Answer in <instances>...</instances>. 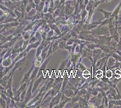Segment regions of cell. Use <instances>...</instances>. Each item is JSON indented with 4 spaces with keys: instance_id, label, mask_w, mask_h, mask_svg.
<instances>
[{
    "instance_id": "6da1fadb",
    "label": "cell",
    "mask_w": 121,
    "mask_h": 108,
    "mask_svg": "<svg viewBox=\"0 0 121 108\" xmlns=\"http://www.w3.org/2000/svg\"><path fill=\"white\" fill-rule=\"evenodd\" d=\"M90 33L93 35L95 37H97L98 36H110L108 25H103V26H98L96 28H93L90 31Z\"/></svg>"
},
{
    "instance_id": "d4e9b609",
    "label": "cell",
    "mask_w": 121,
    "mask_h": 108,
    "mask_svg": "<svg viewBox=\"0 0 121 108\" xmlns=\"http://www.w3.org/2000/svg\"><path fill=\"white\" fill-rule=\"evenodd\" d=\"M12 78H13V75L10 77V79L9 80L8 82L7 83V85H6V87L5 88V91L9 89V88H12Z\"/></svg>"
},
{
    "instance_id": "ba28073f",
    "label": "cell",
    "mask_w": 121,
    "mask_h": 108,
    "mask_svg": "<svg viewBox=\"0 0 121 108\" xmlns=\"http://www.w3.org/2000/svg\"><path fill=\"white\" fill-rule=\"evenodd\" d=\"M79 106L81 108H89V101H87L86 99L82 97V96L79 97L78 101Z\"/></svg>"
},
{
    "instance_id": "4fadbf2b",
    "label": "cell",
    "mask_w": 121,
    "mask_h": 108,
    "mask_svg": "<svg viewBox=\"0 0 121 108\" xmlns=\"http://www.w3.org/2000/svg\"><path fill=\"white\" fill-rule=\"evenodd\" d=\"M97 10L99 11V12H101V13H103V14H104V18H103V19H99L100 21L104 20V19H107V18H110L112 15V14H113V12L105 11V10H103V9H97Z\"/></svg>"
},
{
    "instance_id": "277c9868",
    "label": "cell",
    "mask_w": 121,
    "mask_h": 108,
    "mask_svg": "<svg viewBox=\"0 0 121 108\" xmlns=\"http://www.w3.org/2000/svg\"><path fill=\"white\" fill-rule=\"evenodd\" d=\"M34 68H35V64H34V63H33L32 66L31 67L30 69L28 70V72L25 74L24 75V77H23V79H22L21 82V85L22 84V83H25V82H29V83L30 82V81H29L31 75V74H32Z\"/></svg>"
},
{
    "instance_id": "f546056e",
    "label": "cell",
    "mask_w": 121,
    "mask_h": 108,
    "mask_svg": "<svg viewBox=\"0 0 121 108\" xmlns=\"http://www.w3.org/2000/svg\"><path fill=\"white\" fill-rule=\"evenodd\" d=\"M116 50L121 51V37H120L119 40V42H117V47H116Z\"/></svg>"
},
{
    "instance_id": "8992f818",
    "label": "cell",
    "mask_w": 121,
    "mask_h": 108,
    "mask_svg": "<svg viewBox=\"0 0 121 108\" xmlns=\"http://www.w3.org/2000/svg\"><path fill=\"white\" fill-rule=\"evenodd\" d=\"M25 59H26V58L25 57V58H22V59H20L19 60H18V61H17V62L15 63V65L13 66V68L11 69L10 72H12V73H14V72H15L16 70H17V69L21 70L22 65L23 63H24V61L25 60Z\"/></svg>"
},
{
    "instance_id": "e575fe53",
    "label": "cell",
    "mask_w": 121,
    "mask_h": 108,
    "mask_svg": "<svg viewBox=\"0 0 121 108\" xmlns=\"http://www.w3.org/2000/svg\"><path fill=\"white\" fill-rule=\"evenodd\" d=\"M2 45V42L0 40V45Z\"/></svg>"
},
{
    "instance_id": "1f68e13d",
    "label": "cell",
    "mask_w": 121,
    "mask_h": 108,
    "mask_svg": "<svg viewBox=\"0 0 121 108\" xmlns=\"http://www.w3.org/2000/svg\"><path fill=\"white\" fill-rule=\"evenodd\" d=\"M5 14V12H4L3 10H2L1 9H0V18L3 15H4Z\"/></svg>"
},
{
    "instance_id": "83f0119b",
    "label": "cell",
    "mask_w": 121,
    "mask_h": 108,
    "mask_svg": "<svg viewBox=\"0 0 121 108\" xmlns=\"http://www.w3.org/2000/svg\"><path fill=\"white\" fill-rule=\"evenodd\" d=\"M37 39L36 37V36H33V37H30L29 39V44H33V43H35L37 41Z\"/></svg>"
},
{
    "instance_id": "9a60e30c",
    "label": "cell",
    "mask_w": 121,
    "mask_h": 108,
    "mask_svg": "<svg viewBox=\"0 0 121 108\" xmlns=\"http://www.w3.org/2000/svg\"><path fill=\"white\" fill-rule=\"evenodd\" d=\"M68 82H69V78H68V74L65 73L63 75V84H62V87H61V92L63 93V91H64L65 88L66 86L68 84Z\"/></svg>"
},
{
    "instance_id": "4316f807",
    "label": "cell",
    "mask_w": 121,
    "mask_h": 108,
    "mask_svg": "<svg viewBox=\"0 0 121 108\" xmlns=\"http://www.w3.org/2000/svg\"><path fill=\"white\" fill-rule=\"evenodd\" d=\"M103 3H104V2H103V1H102V0H99V1H94V3H93V7H94L95 9H96L98 6L100 4Z\"/></svg>"
},
{
    "instance_id": "e0dca14e",
    "label": "cell",
    "mask_w": 121,
    "mask_h": 108,
    "mask_svg": "<svg viewBox=\"0 0 121 108\" xmlns=\"http://www.w3.org/2000/svg\"><path fill=\"white\" fill-rule=\"evenodd\" d=\"M33 30H28V31H23L21 33V35L22 37L25 40H29L30 38L31 34L32 33Z\"/></svg>"
},
{
    "instance_id": "44dd1931",
    "label": "cell",
    "mask_w": 121,
    "mask_h": 108,
    "mask_svg": "<svg viewBox=\"0 0 121 108\" xmlns=\"http://www.w3.org/2000/svg\"><path fill=\"white\" fill-rule=\"evenodd\" d=\"M87 92V90L85 89V88H82V89H80L78 90L77 94L76 95H78L79 96H83L84 95H86Z\"/></svg>"
},
{
    "instance_id": "5bb4252c",
    "label": "cell",
    "mask_w": 121,
    "mask_h": 108,
    "mask_svg": "<svg viewBox=\"0 0 121 108\" xmlns=\"http://www.w3.org/2000/svg\"><path fill=\"white\" fill-rule=\"evenodd\" d=\"M49 27L51 28V29L53 30L54 32V33L56 35H59L61 33V32H60V29H59V26L56 24V23H54V24H49Z\"/></svg>"
},
{
    "instance_id": "d6a6232c",
    "label": "cell",
    "mask_w": 121,
    "mask_h": 108,
    "mask_svg": "<svg viewBox=\"0 0 121 108\" xmlns=\"http://www.w3.org/2000/svg\"><path fill=\"white\" fill-rule=\"evenodd\" d=\"M99 1V0H94V1ZM102 1H103V2H106L107 0H102Z\"/></svg>"
},
{
    "instance_id": "836d02e7",
    "label": "cell",
    "mask_w": 121,
    "mask_h": 108,
    "mask_svg": "<svg viewBox=\"0 0 121 108\" xmlns=\"http://www.w3.org/2000/svg\"><path fill=\"white\" fill-rule=\"evenodd\" d=\"M75 0H68V1H73L74 2Z\"/></svg>"
},
{
    "instance_id": "30bf717a",
    "label": "cell",
    "mask_w": 121,
    "mask_h": 108,
    "mask_svg": "<svg viewBox=\"0 0 121 108\" xmlns=\"http://www.w3.org/2000/svg\"><path fill=\"white\" fill-rule=\"evenodd\" d=\"M41 42L40 40H37V42L35 43H33V44H28V45L27 46V47L26 48V49L25 50V51L27 53H28L30 50H31L33 48H37L40 45V44H41Z\"/></svg>"
},
{
    "instance_id": "3957f363",
    "label": "cell",
    "mask_w": 121,
    "mask_h": 108,
    "mask_svg": "<svg viewBox=\"0 0 121 108\" xmlns=\"http://www.w3.org/2000/svg\"><path fill=\"white\" fill-rule=\"evenodd\" d=\"M63 94V92L60 91V92H58L55 96H54L53 97H52V99H51L50 102L48 103V106H49L48 107H49V108H54L55 106L57 105V104H59V103H60L61 96Z\"/></svg>"
},
{
    "instance_id": "2e32d148",
    "label": "cell",
    "mask_w": 121,
    "mask_h": 108,
    "mask_svg": "<svg viewBox=\"0 0 121 108\" xmlns=\"http://www.w3.org/2000/svg\"><path fill=\"white\" fill-rule=\"evenodd\" d=\"M12 62H13V60H12L11 57H9V58H5V59H4V60H3L1 65L3 66L4 67H9V66H10L11 65H12Z\"/></svg>"
},
{
    "instance_id": "4dcf8cb0",
    "label": "cell",
    "mask_w": 121,
    "mask_h": 108,
    "mask_svg": "<svg viewBox=\"0 0 121 108\" xmlns=\"http://www.w3.org/2000/svg\"><path fill=\"white\" fill-rule=\"evenodd\" d=\"M82 77L84 78V79H89L91 78V74H82Z\"/></svg>"
},
{
    "instance_id": "ac0fdd59",
    "label": "cell",
    "mask_w": 121,
    "mask_h": 108,
    "mask_svg": "<svg viewBox=\"0 0 121 108\" xmlns=\"http://www.w3.org/2000/svg\"><path fill=\"white\" fill-rule=\"evenodd\" d=\"M69 58H70V56L68 57V58H67L65 60H63V61L61 62L60 66H59V71H63V70L65 69V68L66 67L67 64H68V62H69Z\"/></svg>"
},
{
    "instance_id": "484cf974",
    "label": "cell",
    "mask_w": 121,
    "mask_h": 108,
    "mask_svg": "<svg viewBox=\"0 0 121 108\" xmlns=\"http://www.w3.org/2000/svg\"><path fill=\"white\" fill-rule=\"evenodd\" d=\"M79 95H75V96H73V97L72 98V101H71V103H77L78 101H79Z\"/></svg>"
},
{
    "instance_id": "d6986e66",
    "label": "cell",
    "mask_w": 121,
    "mask_h": 108,
    "mask_svg": "<svg viewBox=\"0 0 121 108\" xmlns=\"http://www.w3.org/2000/svg\"><path fill=\"white\" fill-rule=\"evenodd\" d=\"M112 36L113 40H115V41L117 42H118L120 39V36L118 33V30L116 29V30H115V32H114V34H113Z\"/></svg>"
},
{
    "instance_id": "8fae6325",
    "label": "cell",
    "mask_w": 121,
    "mask_h": 108,
    "mask_svg": "<svg viewBox=\"0 0 121 108\" xmlns=\"http://www.w3.org/2000/svg\"><path fill=\"white\" fill-rule=\"evenodd\" d=\"M116 62H117V60L115 58L112 56H110L107 60V67L108 68V69H110L112 67H113L116 64Z\"/></svg>"
},
{
    "instance_id": "ffe728a7",
    "label": "cell",
    "mask_w": 121,
    "mask_h": 108,
    "mask_svg": "<svg viewBox=\"0 0 121 108\" xmlns=\"http://www.w3.org/2000/svg\"><path fill=\"white\" fill-rule=\"evenodd\" d=\"M63 77H57V78L55 79L54 81L53 84L52 85V88L57 85V84H59V83H60L61 81H63Z\"/></svg>"
},
{
    "instance_id": "9c48e42d",
    "label": "cell",
    "mask_w": 121,
    "mask_h": 108,
    "mask_svg": "<svg viewBox=\"0 0 121 108\" xmlns=\"http://www.w3.org/2000/svg\"><path fill=\"white\" fill-rule=\"evenodd\" d=\"M13 74V73H12V72H10L9 73V76H6V75L4 76V77H3L1 80H0V84L1 85L3 86H4V88H5V87H6V85H7V82H8L9 80L10 77Z\"/></svg>"
},
{
    "instance_id": "cb8c5ba5",
    "label": "cell",
    "mask_w": 121,
    "mask_h": 108,
    "mask_svg": "<svg viewBox=\"0 0 121 108\" xmlns=\"http://www.w3.org/2000/svg\"><path fill=\"white\" fill-rule=\"evenodd\" d=\"M0 107L2 108H7V104H6V101L5 99L2 97H0Z\"/></svg>"
},
{
    "instance_id": "7402d4cb",
    "label": "cell",
    "mask_w": 121,
    "mask_h": 108,
    "mask_svg": "<svg viewBox=\"0 0 121 108\" xmlns=\"http://www.w3.org/2000/svg\"><path fill=\"white\" fill-rule=\"evenodd\" d=\"M59 48L60 50H63L65 48V47L66 46V42L65 40H61L59 42Z\"/></svg>"
},
{
    "instance_id": "7a4b0ae2",
    "label": "cell",
    "mask_w": 121,
    "mask_h": 108,
    "mask_svg": "<svg viewBox=\"0 0 121 108\" xmlns=\"http://www.w3.org/2000/svg\"><path fill=\"white\" fill-rule=\"evenodd\" d=\"M35 80H31L30 83L29 84V86H28L27 92H26V95H25V100L24 101V103H25L26 105L28 104V103L30 101V100L31 99V98L33 97L32 90H33V83Z\"/></svg>"
},
{
    "instance_id": "5b68a950",
    "label": "cell",
    "mask_w": 121,
    "mask_h": 108,
    "mask_svg": "<svg viewBox=\"0 0 121 108\" xmlns=\"http://www.w3.org/2000/svg\"><path fill=\"white\" fill-rule=\"evenodd\" d=\"M44 77H45V76H44V74H42L41 75L39 78H37V79H36V80H35L33 83V90H32L33 93H34V92L36 91V90L37 89V88H38L39 85H40V83H42V81L44 80V79H45Z\"/></svg>"
},
{
    "instance_id": "7c38bea8",
    "label": "cell",
    "mask_w": 121,
    "mask_h": 108,
    "mask_svg": "<svg viewBox=\"0 0 121 108\" xmlns=\"http://www.w3.org/2000/svg\"><path fill=\"white\" fill-rule=\"evenodd\" d=\"M71 101H72V98L68 97L64 101H60V103L57 104V105L55 106L54 107V108H65V106L66 105V104L67 103H68V102H71Z\"/></svg>"
},
{
    "instance_id": "52a82bcc",
    "label": "cell",
    "mask_w": 121,
    "mask_h": 108,
    "mask_svg": "<svg viewBox=\"0 0 121 108\" xmlns=\"http://www.w3.org/2000/svg\"><path fill=\"white\" fill-rule=\"evenodd\" d=\"M63 94L65 95L67 97L72 98L73 96L75 95V94L74 91L69 87L68 84L67 85V86L65 87V88L64 91H63Z\"/></svg>"
},
{
    "instance_id": "f1b7e54d",
    "label": "cell",
    "mask_w": 121,
    "mask_h": 108,
    "mask_svg": "<svg viewBox=\"0 0 121 108\" xmlns=\"http://www.w3.org/2000/svg\"><path fill=\"white\" fill-rule=\"evenodd\" d=\"M54 32L53 30L51 29L47 33V37H51V36H54Z\"/></svg>"
},
{
    "instance_id": "603a6c76",
    "label": "cell",
    "mask_w": 121,
    "mask_h": 108,
    "mask_svg": "<svg viewBox=\"0 0 121 108\" xmlns=\"http://www.w3.org/2000/svg\"><path fill=\"white\" fill-rule=\"evenodd\" d=\"M28 86L26 87L25 90L21 92L20 95V101H24L25 100V95H26V92H27V88H28Z\"/></svg>"
}]
</instances>
